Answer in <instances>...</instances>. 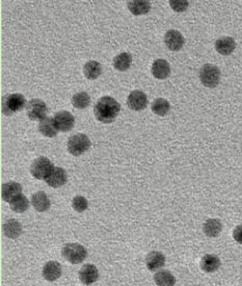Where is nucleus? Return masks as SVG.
<instances>
[{"mask_svg": "<svg viewBox=\"0 0 242 286\" xmlns=\"http://www.w3.org/2000/svg\"><path fill=\"white\" fill-rule=\"evenodd\" d=\"M53 119H54V123L58 131L62 132L70 131L75 125L74 116L66 111H62L56 113L54 117H53Z\"/></svg>", "mask_w": 242, "mask_h": 286, "instance_id": "8", "label": "nucleus"}, {"mask_svg": "<svg viewBox=\"0 0 242 286\" xmlns=\"http://www.w3.org/2000/svg\"><path fill=\"white\" fill-rule=\"evenodd\" d=\"M152 74L158 79H166L170 74V64L162 59L156 60L152 65Z\"/></svg>", "mask_w": 242, "mask_h": 286, "instance_id": "18", "label": "nucleus"}, {"mask_svg": "<svg viewBox=\"0 0 242 286\" xmlns=\"http://www.w3.org/2000/svg\"><path fill=\"white\" fill-rule=\"evenodd\" d=\"M152 112L158 116H166L170 112V102L164 98H157L153 101L152 105Z\"/></svg>", "mask_w": 242, "mask_h": 286, "instance_id": "27", "label": "nucleus"}, {"mask_svg": "<svg viewBox=\"0 0 242 286\" xmlns=\"http://www.w3.org/2000/svg\"><path fill=\"white\" fill-rule=\"evenodd\" d=\"M154 280L157 286H174L176 278L168 270H159L155 274Z\"/></svg>", "mask_w": 242, "mask_h": 286, "instance_id": "25", "label": "nucleus"}, {"mask_svg": "<svg viewBox=\"0 0 242 286\" xmlns=\"http://www.w3.org/2000/svg\"><path fill=\"white\" fill-rule=\"evenodd\" d=\"M120 110V103L112 97L104 96L100 98L95 106H94V114L98 121L102 123H112L118 117Z\"/></svg>", "mask_w": 242, "mask_h": 286, "instance_id": "1", "label": "nucleus"}, {"mask_svg": "<svg viewBox=\"0 0 242 286\" xmlns=\"http://www.w3.org/2000/svg\"><path fill=\"white\" fill-rule=\"evenodd\" d=\"M200 79L205 87L215 88L220 80V71L216 66L206 64L200 68Z\"/></svg>", "mask_w": 242, "mask_h": 286, "instance_id": "5", "label": "nucleus"}, {"mask_svg": "<svg viewBox=\"0 0 242 286\" xmlns=\"http://www.w3.org/2000/svg\"><path fill=\"white\" fill-rule=\"evenodd\" d=\"M146 264L148 269L151 271H155L162 266H164L166 257L161 252L152 251L148 254L146 258Z\"/></svg>", "mask_w": 242, "mask_h": 286, "instance_id": "14", "label": "nucleus"}, {"mask_svg": "<svg viewBox=\"0 0 242 286\" xmlns=\"http://www.w3.org/2000/svg\"><path fill=\"white\" fill-rule=\"evenodd\" d=\"M99 279L98 268L94 264H84L79 270V280L84 285H90Z\"/></svg>", "mask_w": 242, "mask_h": 286, "instance_id": "11", "label": "nucleus"}, {"mask_svg": "<svg viewBox=\"0 0 242 286\" xmlns=\"http://www.w3.org/2000/svg\"><path fill=\"white\" fill-rule=\"evenodd\" d=\"M45 181L51 187H60L68 181V174L62 168L56 167Z\"/></svg>", "mask_w": 242, "mask_h": 286, "instance_id": "13", "label": "nucleus"}, {"mask_svg": "<svg viewBox=\"0 0 242 286\" xmlns=\"http://www.w3.org/2000/svg\"><path fill=\"white\" fill-rule=\"evenodd\" d=\"M127 5L130 12L136 16L148 14L151 10V3L146 0H132V2H128Z\"/></svg>", "mask_w": 242, "mask_h": 286, "instance_id": "21", "label": "nucleus"}, {"mask_svg": "<svg viewBox=\"0 0 242 286\" xmlns=\"http://www.w3.org/2000/svg\"><path fill=\"white\" fill-rule=\"evenodd\" d=\"M26 105L28 102L22 94H8L2 100V111L4 115L10 116L23 110Z\"/></svg>", "mask_w": 242, "mask_h": 286, "instance_id": "2", "label": "nucleus"}, {"mask_svg": "<svg viewBox=\"0 0 242 286\" xmlns=\"http://www.w3.org/2000/svg\"><path fill=\"white\" fill-rule=\"evenodd\" d=\"M2 230H4V233L8 238H17L22 233V226L16 220L10 219L4 224Z\"/></svg>", "mask_w": 242, "mask_h": 286, "instance_id": "22", "label": "nucleus"}, {"mask_svg": "<svg viewBox=\"0 0 242 286\" xmlns=\"http://www.w3.org/2000/svg\"><path fill=\"white\" fill-rule=\"evenodd\" d=\"M233 237L237 242L242 244V225H239L234 229Z\"/></svg>", "mask_w": 242, "mask_h": 286, "instance_id": "32", "label": "nucleus"}, {"mask_svg": "<svg viewBox=\"0 0 242 286\" xmlns=\"http://www.w3.org/2000/svg\"><path fill=\"white\" fill-rule=\"evenodd\" d=\"M22 195V186L15 181L4 183L2 186V198L4 201L10 203L12 200Z\"/></svg>", "mask_w": 242, "mask_h": 286, "instance_id": "10", "label": "nucleus"}, {"mask_svg": "<svg viewBox=\"0 0 242 286\" xmlns=\"http://www.w3.org/2000/svg\"><path fill=\"white\" fill-rule=\"evenodd\" d=\"M10 207L12 211H15V212H19V213L24 212L30 207V201L25 196L20 195L19 197H17L16 199H14L10 203Z\"/></svg>", "mask_w": 242, "mask_h": 286, "instance_id": "29", "label": "nucleus"}, {"mask_svg": "<svg viewBox=\"0 0 242 286\" xmlns=\"http://www.w3.org/2000/svg\"><path fill=\"white\" fill-rule=\"evenodd\" d=\"M204 233L209 237H216L222 230V224L218 219H209L203 226Z\"/></svg>", "mask_w": 242, "mask_h": 286, "instance_id": "23", "label": "nucleus"}, {"mask_svg": "<svg viewBox=\"0 0 242 286\" xmlns=\"http://www.w3.org/2000/svg\"><path fill=\"white\" fill-rule=\"evenodd\" d=\"M188 2H183V0H170V5L172 7V9L174 11H176L177 13H182L184 11H186V9L188 8Z\"/></svg>", "mask_w": 242, "mask_h": 286, "instance_id": "31", "label": "nucleus"}, {"mask_svg": "<svg viewBox=\"0 0 242 286\" xmlns=\"http://www.w3.org/2000/svg\"><path fill=\"white\" fill-rule=\"evenodd\" d=\"M84 72L86 78L90 80L97 79L102 73V66L96 61H90L84 65Z\"/></svg>", "mask_w": 242, "mask_h": 286, "instance_id": "24", "label": "nucleus"}, {"mask_svg": "<svg viewBox=\"0 0 242 286\" xmlns=\"http://www.w3.org/2000/svg\"><path fill=\"white\" fill-rule=\"evenodd\" d=\"M38 131L41 132L44 137L54 138L58 132L54 123V119L51 117H46L45 119H43L38 124Z\"/></svg>", "mask_w": 242, "mask_h": 286, "instance_id": "19", "label": "nucleus"}, {"mask_svg": "<svg viewBox=\"0 0 242 286\" xmlns=\"http://www.w3.org/2000/svg\"><path fill=\"white\" fill-rule=\"evenodd\" d=\"M42 275L47 281H56L62 276V265L56 261H49L44 265Z\"/></svg>", "mask_w": 242, "mask_h": 286, "instance_id": "15", "label": "nucleus"}, {"mask_svg": "<svg viewBox=\"0 0 242 286\" xmlns=\"http://www.w3.org/2000/svg\"><path fill=\"white\" fill-rule=\"evenodd\" d=\"M32 205L36 211L44 212L50 208V200L45 192H36L32 197Z\"/></svg>", "mask_w": 242, "mask_h": 286, "instance_id": "17", "label": "nucleus"}, {"mask_svg": "<svg viewBox=\"0 0 242 286\" xmlns=\"http://www.w3.org/2000/svg\"><path fill=\"white\" fill-rule=\"evenodd\" d=\"M127 104L130 110L140 112L144 110L148 105V97L146 95L140 90H136L130 93L127 99Z\"/></svg>", "mask_w": 242, "mask_h": 286, "instance_id": "9", "label": "nucleus"}, {"mask_svg": "<svg viewBox=\"0 0 242 286\" xmlns=\"http://www.w3.org/2000/svg\"><path fill=\"white\" fill-rule=\"evenodd\" d=\"M132 63V57L128 52H123L114 59V66L118 71H127Z\"/></svg>", "mask_w": 242, "mask_h": 286, "instance_id": "26", "label": "nucleus"}, {"mask_svg": "<svg viewBox=\"0 0 242 286\" xmlns=\"http://www.w3.org/2000/svg\"><path fill=\"white\" fill-rule=\"evenodd\" d=\"M236 43L231 37H222L215 42V49L222 56H230L235 50Z\"/></svg>", "mask_w": 242, "mask_h": 286, "instance_id": "16", "label": "nucleus"}, {"mask_svg": "<svg viewBox=\"0 0 242 286\" xmlns=\"http://www.w3.org/2000/svg\"><path fill=\"white\" fill-rule=\"evenodd\" d=\"M66 146H68L69 152L72 155L78 156V155L84 154L86 151H88L90 146V141L86 134L77 133L69 138Z\"/></svg>", "mask_w": 242, "mask_h": 286, "instance_id": "6", "label": "nucleus"}, {"mask_svg": "<svg viewBox=\"0 0 242 286\" xmlns=\"http://www.w3.org/2000/svg\"><path fill=\"white\" fill-rule=\"evenodd\" d=\"M62 255L66 261H69L72 264H78L86 259L88 251L80 243H66L62 249Z\"/></svg>", "mask_w": 242, "mask_h": 286, "instance_id": "3", "label": "nucleus"}, {"mask_svg": "<svg viewBox=\"0 0 242 286\" xmlns=\"http://www.w3.org/2000/svg\"><path fill=\"white\" fill-rule=\"evenodd\" d=\"M48 107L41 99H32L26 105V113L32 121H42L46 118Z\"/></svg>", "mask_w": 242, "mask_h": 286, "instance_id": "7", "label": "nucleus"}, {"mask_svg": "<svg viewBox=\"0 0 242 286\" xmlns=\"http://www.w3.org/2000/svg\"><path fill=\"white\" fill-rule=\"evenodd\" d=\"M164 43L170 50L179 51L183 47L185 40L181 33H179L178 31L170 30L164 36Z\"/></svg>", "mask_w": 242, "mask_h": 286, "instance_id": "12", "label": "nucleus"}, {"mask_svg": "<svg viewBox=\"0 0 242 286\" xmlns=\"http://www.w3.org/2000/svg\"><path fill=\"white\" fill-rule=\"evenodd\" d=\"M54 168V165L50 159L45 156H40L32 161L30 166V173L36 179L46 180Z\"/></svg>", "mask_w": 242, "mask_h": 286, "instance_id": "4", "label": "nucleus"}, {"mask_svg": "<svg viewBox=\"0 0 242 286\" xmlns=\"http://www.w3.org/2000/svg\"><path fill=\"white\" fill-rule=\"evenodd\" d=\"M90 103V95L86 92H79L73 95L72 97V104L74 107L78 108V110H84Z\"/></svg>", "mask_w": 242, "mask_h": 286, "instance_id": "28", "label": "nucleus"}, {"mask_svg": "<svg viewBox=\"0 0 242 286\" xmlns=\"http://www.w3.org/2000/svg\"><path fill=\"white\" fill-rule=\"evenodd\" d=\"M72 206L77 212H84L88 207V202L82 196H76L72 201Z\"/></svg>", "mask_w": 242, "mask_h": 286, "instance_id": "30", "label": "nucleus"}, {"mask_svg": "<svg viewBox=\"0 0 242 286\" xmlns=\"http://www.w3.org/2000/svg\"><path fill=\"white\" fill-rule=\"evenodd\" d=\"M200 267L206 273H213L220 267V259L216 255L207 254L202 258Z\"/></svg>", "mask_w": 242, "mask_h": 286, "instance_id": "20", "label": "nucleus"}]
</instances>
